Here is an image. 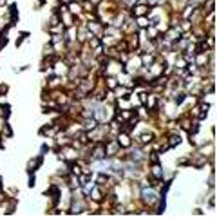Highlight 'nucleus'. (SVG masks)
I'll use <instances>...</instances> for the list:
<instances>
[{"label": "nucleus", "instance_id": "f257e3e1", "mask_svg": "<svg viewBox=\"0 0 217 217\" xmlns=\"http://www.w3.org/2000/svg\"><path fill=\"white\" fill-rule=\"evenodd\" d=\"M134 13H136L138 16H141V15L147 13V7H145V6H136V7H134Z\"/></svg>", "mask_w": 217, "mask_h": 217}, {"label": "nucleus", "instance_id": "f03ea898", "mask_svg": "<svg viewBox=\"0 0 217 217\" xmlns=\"http://www.w3.org/2000/svg\"><path fill=\"white\" fill-rule=\"evenodd\" d=\"M143 195H145V201H147V203H154V192H152V190L143 192Z\"/></svg>", "mask_w": 217, "mask_h": 217}, {"label": "nucleus", "instance_id": "7ed1b4c3", "mask_svg": "<svg viewBox=\"0 0 217 217\" xmlns=\"http://www.w3.org/2000/svg\"><path fill=\"white\" fill-rule=\"evenodd\" d=\"M105 156V148L103 147H98L96 150H94V157H103Z\"/></svg>", "mask_w": 217, "mask_h": 217}, {"label": "nucleus", "instance_id": "20e7f679", "mask_svg": "<svg viewBox=\"0 0 217 217\" xmlns=\"http://www.w3.org/2000/svg\"><path fill=\"white\" fill-rule=\"evenodd\" d=\"M120 145H123V147H129L130 145V141H129V138L123 134V136H120Z\"/></svg>", "mask_w": 217, "mask_h": 217}, {"label": "nucleus", "instance_id": "39448f33", "mask_svg": "<svg viewBox=\"0 0 217 217\" xmlns=\"http://www.w3.org/2000/svg\"><path fill=\"white\" fill-rule=\"evenodd\" d=\"M94 127H96V121H94V120H91V121L87 120V121H85V129H94Z\"/></svg>", "mask_w": 217, "mask_h": 217}, {"label": "nucleus", "instance_id": "423d86ee", "mask_svg": "<svg viewBox=\"0 0 217 217\" xmlns=\"http://www.w3.org/2000/svg\"><path fill=\"white\" fill-rule=\"evenodd\" d=\"M141 141H143V143L150 141V134H143V136H141Z\"/></svg>", "mask_w": 217, "mask_h": 217}, {"label": "nucleus", "instance_id": "0eeeda50", "mask_svg": "<svg viewBox=\"0 0 217 217\" xmlns=\"http://www.w3.org/2000/svg\"><path fill=\"white\" fill-rule=\"evenodd\" d=\"M179 143V136H172V141H170V145H177Z\"/></svg>", "mask_w": 217, "mask_h": 217}, {"label": "nucleus", "instance_id": "6e6552de", "mask_svg": "<svg viewBox=\"0 0 217 217\" xmlns=\"http://www.w3.org/2000/svg\"><path fill=\"white\" fill-rule=\"evenodd\" d=\"M154 176L161 177V168H159V167H154Z\"/></svg>", "mask_w": 217, "mask_h": 217}, {"label": "nucleus", "instance_id": "1a4fd4ad", "mask_svg": "<svg viewBox=\"0 0 217 217\" xmlns=\"http://www.w3.org/2000/svg\"><path fill=\"white\" fill-rule=\"evenodd\" d=\"M139 25H141V27L148 25V20H145V18H139Z\"/></svg>", "mask_w": 217, "mask_h": 217}, {"label": "nucleus", "instance_id": "9d476101", "mask_svg": "<svg viewBox=\"0 0 217 217\" xmlns=\"http://www.w3.org/2000/svg\"><path fill=\"white\" fill-rule=\"evenodd\" d=\"M92 195H94V199H96V201L100 199V192H98V190H94V192H92Z\"/></svg>", "mask_w": 217, "mask_h": 217}]
</instances>
